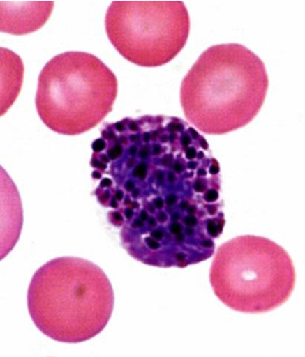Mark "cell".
Here are the masks:
<instances>
[{"label": "cell", "instance_id": "1", "mask_svg": "<svg viewBox=\"0 0 305 357\" xmlns=\"http://www.w3.org/2000/svg\"><path fill=\"white\" fill-rule=\"evenodd\" d=\"M90 165L98 202L117 227L156 199L205 255L202 237L221 202L220 165L205 137L181 119L126 118L103 126Z\"/></svg>", "mask_w": 305, "mask_h": 357}, {"label": "cell", "instance_id": "2", "mask_svg": "<svg viewBox=\"0 0 305 357\" xmlns=\"http://www.w3.org/2000/svg\"><path fill=\"white\" fill-rule=\"evenodd\" d=\"M269 86L265 63L239 43L205 50L181 86L185 117L199 131L224 135L244 128L260 112Z\"/></svg>", "mask_w": 305, "mask_h": 357}, {"label": "cell", "instance_id": "3", "mask_svg": "<svg viewBox=\"0 0 305 357\" xmlns=\"http://www.w3.org/2000/svg\"><path fill=\"white\" fill-rule=\"evenodd\" d=\"M114 295L107 275L84 259L62 257L34 273L28 307L35 326L50 338L80 343L99 335L107 326Z\"/></svg>", "mask_w": 305, "mask_h": 357}, {"label": "cell", "instance_id": "4", "mask_svg": "<svg viewBox=\"0 0 305 357\" xmlns=\"http://www.w3.org/2000/svg\"><path fill=\"white\" fill-rule=\"evenodd\" d=\"M117 89L115 75L98 56L66 52L43 68L35 103L47 128L78 135L96 128L112 112Z\"/></svg>", "mask_w": 305, "mask_h": 357}, {"label": "cell", "instance_id": "5", "mask_svg": "<svg viewBox=\"0 0 305 357\" xmlns=\"http://www.w3.org/2000/svg\"><path fill=\"white\" fill-rule=\"evenodd\" d=\"M209 279L220 301L237 312H269L295 289L296 272L286 250L267 238L243 236L218 248Z\"/></svg>", "mask_w": 305, "mask_h": 357}, {"label": "cell", "instance_id": "6", "mask_svg": "<svg viewBox=\"0 0 305 357\" xmlns=\"http://www.w3.org/2000/svg\"><path fill=\"white\" fill-rule=\"evenodd\" d=\"M105 31L126 60L142 67L172 61L189 38L191 20L181 1H114Z\"/></svg>", "mask_w": 305, "mask_h": 357}, {"label": "cell", "instance_id": "7", "mask_svg": "<svg viewBox=\"0 0 305 357\" xmlns=\"http://www.w3.org/2000/svg\"><path fill=\"white\" fill-rule=\"evenodd\" d=\"M1 4L2 32L22 36L38 31L50 17L54 2H3Z\"/></svg>", "mask_w": 305, "mask_h": 357}]
</instances>
